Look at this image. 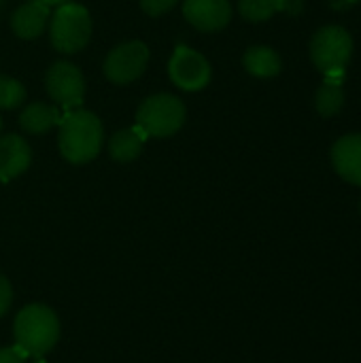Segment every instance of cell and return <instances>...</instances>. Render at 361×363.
I'll use <instances>...</instances> for the list:
<instances>
[{
  "label": "cell",
  "instance_id": "cell-24",
  "mask_svg": "<svg viewBox=\"0 0 361 363\" xmlns=\"http://www.w3.org/2000/svg\"><path fill=\"white\" fill-rule=\"evenodd\" d=\"M4 4H6V0H0V11L4 9Z\"/></svg>",
  "mask_w": 361,
  "mask_h": 363
},
{
  "label": "cell",
  "instance_id": "cell-15",
  "mask_svg": "<svg viewBox=\"0 0 361 363\" xmlns=\"http://www.w3.org/2000/svg\"><path fill=\"white\" fill-rule=\"evenodd\" d=\"M62 119L60 108L49 102H32L19 115V125L28 134H45Z\"/></svg>",
  "mask_w": 361,
  "mask_h": 363
},
{
  "label": "cell",
  "instance_id": "cell-17",
  "mask_svg": "<svg viewBox=\"0 0 361 363\" xmlns=\"http://www.w3.org/2000/svg\"><path fill=\"white\" fill-rule=\"evenodd\" d=\"M345 104V91L340 85L336 83H323L319 89H317V96H315V106L319 111V115L323 117H334L340 113Z\"/></svg>",
  "mask_w": 361,
  "mask_h": 363
},
{
  "label": "cell",
  "instance_id": "cell-23",
  "mask_svg": "<svg viewBox=\"0 0 361 363\" xmlns=\"http://www.w3.org/2000/svg\"><path fill=\"white\" fill-rule=\"evenodd\" d=\"M45 4H49V6H62V4H66V2H72V0H43Z\"/></svg>",
  "mask_w": 361,
  "mask_h": 363
},
{
  "label": "cell",
  "instance_id": "cell-10",
  "mask_svg": "<svg viewBox=\"0 0 361 363\" xmlns=\"http://www.w3.org/2000/svg\"><path fill=\"white\" fill-rule=\"evenodd\" d=\"M51 19V6L43 0H28L11 15V28L13 32L23 40L38 38L47 28Z\"/></svg>",
  "mask_w": 361,
  "mask_h": 363
},
{
  "label": "cell",
  "instance_id": "cell-26",
  "mask_svg": "<svg viewBox=\"0 0 361 363\" xmlns=\"http://www.w3.org/2000/svg\"><path fill=\"white\" fill-rule=\"evenodd\" d=\"M360 213H361V202H360Z\"/></svg>",
  "mask_w": 361,
  "mask_h": 363
},
{
  "label": "cell",
  "instance_id": "cell-9",
  "mask_svg": "<svg viewBox=\"0 0 361 363\" xmlns=\"http://www.w3.org/2000/svg\"><path fill=\"white\" fill-rule=\"evenodd\" d=\"M183 17L200 32H219L232 19L230 0H183Z\"/></svg>",
  "mask_w": 361,
  "mask_h": 363
},
{
  "label": "cell",
  "instance_id": "cell-3",
  "mask_svg": "<svg viewBox=\"0 0 361 363\" xmlns=\"http://www.w3.org/2000/svg\"><path fill=\"white\" fill-rule=\"evenodd\" d=\"M353 55V38L340 26H326L315 32L311 40V60L319 72L326 74V83L343 85L345 68Z\"/></svg>",
  "mask_w": 361,
  "mask_h": 363
},
{
  "label": "cell",
  "instance_id": "cell-1",
  "mask_svg": "<svg viewBox=\"0 0 361 363\" xmlns=\"http://www.w3.org/2000/svg\"><path fill=\"white\" fill-rule=\"evenodd\" d=\"M60 153L70 164H87L98 157L104 143V128L98 115L74 108L60 119Z\"/></svg>",
  "mask_w": 361,
  "mask_h": 363
},
{
  "label": "cell",
  "instance_id": "cell-14",
  "mask_svg": "<svg viewBox=\"0 0 361 363\" xmlns=\"http://www.w3.org/2000/svg\"><path fill=\"white\" fill-rule=\"evenodd\" d=\"M145 143H147V134L138 125L119 130L109 138V155L121 164L134 162L143 153Z\"/></svg>",
  "mask_w": 361,
  "mask_h": 363
},
{
  "label": "cell",
  "instance_id": "cell-2",
  "mask_svg": "<svg viewBox=\"0 0 361 363\" xmlns=\"http://www.w3.org/2000/svg\"><path fill=\"white\" fill-rule=\"evenodd\" d=\"M15 342L28 357H43L60 338V321L55 313L43 304H30L15 317Z\"/></svg>",
  "mask_w": 361,
  "mask_h": 363
},
{
  "label": "cell",
  "instance_id": "cell-11",
  "mask_svg": "<svg viewBox=\"0 0 361 363\" xmlns=\"http://www.w3.org/2000/svg\"><path fill=\"white\" fill-rule=\"evenodd\" d=\"M32 149L19 134L0 136V181H13L30 168Z\"/></svg>",
  "mask_w": 361,
  "mask_h": 363
},
{
  "label": "cell",
  "instance_id": "cell-19",
  "mask_svg": "<svg viewBox=\"0 0 361 363\" xmlns=\"http://www.w3.org/2000/svg\"><path fill=\"white\" fill-rule=\"evenodd\" d=\"M177 2L179 0H140V9L151 17H160V15L172 11Z\"/></svg>",
  "mask_w": 361,
  "mask_h": 363
},
{
  "label": "cell",
  "instance_id": "cell-27",
  "mask_svg": "<svg viewBox=\"0 0 361 363\" xmlns=\"http://www.w3.org/2000/svg\"><path fill=\"white\" fill-rule=\"evenodd\" d=\"M38 363H45V362H38Z\"/></svg>",
  "mask_w": 361,
  "mask_h": 363
},
{
  "label": "cell",
  "instance_id": "cell-7",
  "mask_svg": "<svg viewBox=\"0 0 361 363\" xmlns=\"http://www.w3.org/2000/svg\"><path fill=\"white\" fill-rule=\"evenodd\" d=\"M149 64V47L140 40H128L117 45L104 57V77L115 85H128L136 81Z\"/></svg>",
  "mask_w": 361,
  "mask_h": 363
},
{
  "label": "cell",
  "instance_id": "cell-5",
  "mask_svg": "<svg viewBox=\"0 0 361 363\" xmlns=\"http://www.w3.org/2000/svg\"><path fill=\"white\" fill-rule=\"evenodd\" d=\"M187 108L181 98L172 94H155L143 100L136 111V125L147 138H168L185 123Z\"/></svg>",
  "mask_w": 361,
  "mask_h": 363
},
{
  "label": "cell",
  "instance_id": "cell-20",
  "mask_svg": "<svg viewBox=\"0 0 361 363\" xmlns=\"http://www.w3.org/2000/svg\"><path fill=\"white\" fill-rule=\"evenodd\" d=\"M28 355L23 349H19L17 345L15 347H6V349H0V363H26Z\"/></svg>",
  "mask_w": 361,
  "mask_h": 363
},
{
  "label": "cell",
  "instance_id": "cell-25",
  "mask_svg": "<svg viewBox=\"0 0 361 363\" xmlns=\"http://www.w3.org/2000/svg\"><path fill=\"white\" fill-rule=\"evenodd\" d=\"M0 132H2V119H0Z\"/></svg>",
  "mask_w": 361,
  "mask_h": 363
},
{
  "label": "cell",
  "instance_id": "cell-6",
  "mask_svg": "<svg viewBox=\"0 0 361 363\" xmlns=\"http://www.w3.org/2000/svg\"><path fill=\"white\" fill-rule=\"evenodd\" d=\"M45 87L49 98L66 111H74L83 104L85 98L83 72L66 60L53 62L49 66L45 74Z\"/></svg>",
  "mask_w": 361,
  "mask_h": 363
},
{
  "label": "cell",
  "instance_id": "cell-12",
  "mask_svg": "<svg viewBox=\"0 0 361 363\" xmlns=\"http://www.w3.org/2000/svg\"><path fill=\"white\" fill-rule=\"evenodd\" d=\"M332 164L345 181L361 185V134H347L334 143Z\"/></svg>",
  "mask_w": 361,
  "mask_h": 363
},
{
  "label": "cell",
  "instance_id": "cell-13",
  "mask_svg": "<svg viewBox=\"0 0 361 363\" xmlns=\"http://www.w3.org/2000/svg\"><path fill=\"white\" fill-rule=\"evenodd\" d=\"M238 11L247 21L257 23L268 21L279 11L300 15L304 11V0H238Z\"/></svg>",
  "mask_w": 361,
  "mask_h": 363
},
{
  "label": "cell",
  "instance_id": "cell-18",
  "mask_svg": "<svg viewBox=\"0 0 361 363\" xmlns=\"http://www.w3.org/2000/svg\"><path fill=\"white\" fill-rule=\"evenodd\" d=\"M23 102H26V87L17 79L0 74V108L13 111L19 108Z\"/></svg>",
  "mask_w": 361,
  "mask_h": 363
},
{
  "label": "cell",
  "instance_id": "cell-21",
  "mask_svg": "<svg viewBox=\"0 0 361 363\" xmlns=\"http://www.w3.org/2000/svg\"><path fill=\"white\" fill-rule=\"evenodd\" d=\"M11 302H13V291H11V285L9 281L0 274V317L11 308Z\"/></svg>",
  "mask_w": 361,
  "mask_h": 363
},
{
  "label": "cell",
  "instance_id": "cell-16",
  "mask_svg": "<svg viewBox=\"0 0 361 363\" xmlns=\"http://www.w3.org/2000/svg\"><path fill=\"white\" fill-rule=\"evenodd\" d=\"M243 64L247 68L249 74L257 77V79H270V77H277L281 72V55L272 49V47H266V45H257V47H249L245 51V57H243Z\"/></svg>",
  "mask_w": 361,
  "mask_h": 363
},
{
  "label": "cell",
  "instance_id": "cell-8",
  "mask_svg": "<svg viewBox=\"0 0 361 363\" xmlns=\"http://www.w3.org/2000/svg\"><path fill=\"white\" fill-rule=\"evenodd\" d=\"M168 77L183 91H200L211 81V64L200 51L179 45L168 62Z\"/></svg>",
  "mask_w": 361,
  "mask_h": 363
},
{
  "label": "cell",
  "instance_id": "cell-4",
  "mask_svg": "<svg viewBox=\"0 0 361 363\" xmlns=\"http://www.w3.org/2000/svg\"><path fill=\"white\" fill-rule=\"evenodd\" d=\"M91 38V17L83 4L66 2L55 9L49 19V40L55 51L79 53Z\"/></svg>",
  "mask_w": 361,
  "mask_h": 363
},
{
  "label": "cell",
  "instance_id": "cell-22",
  "mask_svg": "<svg viewBox=\"0 0 361 363\" xmlns=\"http://www.w3.org/2000/svg\"><path fill=\"white\" fill-rule=\"evenodd\" d=\"M360 0H328V6L334 11H349L351 6H355Z\"/></svg>",
  "mask_w": 361,
  "mask_h": 363
}]
</instances>
